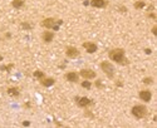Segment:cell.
Returning a JSON list of instances; mask_svg holds the SVG:
<instances>
[{"instance_id":"6da1fadb","label":"cell","mask_w":157,"mask_h":128,"mask_svg":"<svg viewBox=\"0 0 157 128\" xmlns=\"http://www.w3.org/2000/svg\"><path fill=\"white\" fill-rule=\"evenodd\" d=\"M108 56H109L111 60H113L115 63L119 64V66H127V64H130L128 59L126 58L125 49H122V48L111 49V50L108 52Z\"/></svg>"},{"instance_id":"7a4b0ae2","label":"cell","mask_w":157,"mask_h":128,"mask_svg":"<svg viewBox=\"0 0 157 128\" xmlns=\"http://www.w3.org/2000/svg\"><path fill=\"white\" fill-rule=\"evenodd\" d=\"M131 113L133 117H136L137 119H142V118H146L148 116V109L147 107L142 105V104H137V105H133Z\"/></svg>"},{"instance_id":"3957f363","label":"cell","mask_w":157,"mask_h":128,"mask_svg":"<svg viewBox=\"0 0 157 128\" xmlns=\"http://www.w3.org/2000/svg\"><path fill=\"white\" fill-rule=\"evenodd\" d=\"M40 25L45 29H54V30H59V25L57 24V19L54 18H45L40 21Z\"/></svg>"},{"instance_id":"277c9868","label":"cell","mask_w":157,"mask_h":128,"mask_svg":"<svg viewBox=\"0 0 157 128\" xmlns=\"http://www.w3.org/2000/svg\"><path fill=\"white\" fill-rule=\"evenodd\" d=\"M101 69H102V72L109 78V79H112V78L115 77V67L112 66V63L102 62L101 63Z\"/></svg>"},{"instance_id":"5b68a950","label":"cell","mask_w":157,"mask_h":128,"mask_svg":"<svg viewBox=\"0 0 157 128\" xmlns=\"http://www.w3.org/2000/svg\"><path fill=\"white\" fill-rule=\"evenodd\" d=\"M74 99H75L78 107H81V108H87L88 105L93 104V101L88 97H75Z\"/></svg>"},{"instance_id":"8992f818","label":"cell","mask_w":157,"mask_h":128,"mask_svg":"<svg viewBox=\"0 0 157 128\" xmlns=\"http://www.w3.org/2000/svg\"><path fill=\"white\" fill-rule=\"evenodd\" d=\"M79 50L75 48V47H72V45H69L66 48V55L68 56V58L70 59H73V58H77V56H79Z\"/></svg>"},{"instance_id":"52a82bcc","label":"cell","mask_w":157,"mask_h":128,"mask_svg":"<svg viewBox=\"0 0 157 128\" xmlns=\"http://www.w3.org/2000/svg\"><path fill=\"white\" fill-rule=\"evenodd\" d=\"M79 74H81V77H83L84 79H94V78L97 77V74H96V72L94 70H92V69H82L81 72H79Z\"/></svg>"},{"instance_id":"ba28073f","label":"cell","mask_w":157,"mask_h":128,"mask_svg":"<svg viewBox=\"0 0 157 128\" xmlns=\"http://www.w3.org/2000/svg\"><path fill=\"white\" fill-rule=\"evenodd\" d=\"M83 48H84L89 54L96 53L97 49H98L97 44H96V43H93V41H84V43H83Z\"/></svg>"},{"instance_id":"9c48e42d","label":"cell","mask_w":157,"mask_h":128,"mask_svg":"<svg viewBox=\"0 0 157 128\" xmlns=\"http://www.w3.org/2000/svg\"><path fill=\"white\" fill-rule=\"evenodd\" d=\"M138 97L141 101L148 103V102H151V99H152V93H151V90H141L138 93Z\"/></svg>"},{"instance_id":"30bf717a","label":"cell","mask_w":157,"mask_h":128,"mask_svg":"<svg viewBox=\"0 0 157 128\" xmlns=\"http://www.w3.org/2000/svg\"><path fill=\"white\" fill-rule=\"evenodd\" d=\"M42 39L44 43H47V44H49V43H52L53 39H54V33L51 32V30H44L42 34Z\"/></svg>"},{"instance_id":"8fae6325","label":"cell","mask_w":157,"mask_h":128,"mask_svg":"<svg viewBox=\"0 0 157 128\" xmlns=\"http://www.w3.org/2000/svg\"><path fill=\"white\" fill-rule=\"evenodd\" d=\"M64 77H66V79L70 83H77L78 79H79V74L75 73V72H68Z\"/></svg>"},{"instance_id":"7c38bea8","label":"cell","mask_w":157,"mask_h":128,"mask_svg":"<svg viewBox=\"0 0 157 128\" xmlns=\"http://www.w3.org/2000/svg\"><path fill=\"white\" fill-rule=\"evenodd\" d=\"M91 5L93 8H106L108 5L107 0H91Z\"/></svg>"},{"instance_id":"4fadbf2b","label":"cell","mask_w":157,"mask_h":128,"mask_svg":"<svg viewBox=\"0 0 157 128\" xmlns=\"http://www.w3.org/2000/svg\"><path fill=\"white\" fill-rule=\"evenodd\" d=\"M39 82H40V84L43 85V87H52V85L55 83V79H54V78L44 77V78H42V79H39Z\"/></svg>"},{"instance_id":"5bb4252c","label":"cell","mask_w":157,"mask_h":128,"mask_svg":"<svg viewBox=\"0 0 157 128\" xmlns=\"http://www.w3.org/2000/svg\"><path fill=\"white\" fill-rule=\"evenodd\" d=\"M6 92H8V94H9L10 97H14V98H18V97L20 96L19 88H17V87H9Z\"/></svg>"},{"instance_id":"9a60e30c","label":"cell","mask_w":157,"mask_h":128,"mask_svg":"<svg viewBox=\"0 0 157 128\" xmlns=\"http://www.w3.org/2000/svg\"><path fill=\"white\" fill-rule=\"evenodd\" d=\"M24 4H25V0H13L11 2V6L13 8H15V9L23 8Z\"/></svg>"},{"instance_id":"2e32d148","label":"cell","mask_w":157,"mask_h":128,"mask_svg":"<svg viewBox=\"0 0 157 128\" xmlns=\"http://www.w3.org/2000/svg\"><path fill=\"white\" fill-rule=\"evenodd\" d=\"M134 9H137V10H140V9H143L145 6H146V3L145 2H142V0H140V2H136L134 3Z\"/></svg>"},{"instance_id":"e0dca14e","label":"cell","mask_w":157,"mask_h":128,"mask_svg":"<svg viewBox=\"0 0 157 128\" xmlns=\"http://www.w3.org/2000/svg\"><path fill=\"white\" fill-rule=\"evenodd\" d=\"M14 68V64L10 63L8 66H0V70H3V72H10V70Z\"/></svg>"},{"instance_id":"ac0fdd59","label":"cell","mask_w":157,"mask_h":128,"mask_svg":"<svg viewBox=\"0 0 157 128\" xmlns=\"http://www.w3.org/2000/svg\"><path fill=\"white\" fill-rule=\"evenodd\" d=\"M33 75H34L35 78H38V79H42V78H44V77H45L44 72H42V70H35Z\"/></svg>"},{"instance_id":"d6986e66","label":"cell","mask_w":157,"mask_h":128,"mask_svg":"<svg viewBox=\"0 0 157 128\" xmlns=\"http://www.w3.org/2000/svg\"><path fill=\"white\" fill-rule=\"evenodd\" d=\"M142 82H143V84H147V85L153 84V78L152 77H146V78L142 79Z\"/></svg>"},{"instance_id":"ffe728a7","label":"cell","mask_w":157,"mask_h":128,"mask_svg":"<svg viewBox=\"0 0 157 128\" xmlns=\"http://www.w3.org/2000/svg\"><path fill=\"white\" fill-rule=\"evenodd\" d=\"M82 87H83V88H85V89H91V87H92V83H91L88 79H85L84 82H82Z\"/></svg>"},{"instance_id":"44dd1931","label":"cell","mask_w":157,"mask_h":128,"mask_svg":"<svg viewBox=\"0 0 157 128\" xmlns=\"http://www.w3.org/2000/svg\"><path fill=\"white\" fill-rule=\"evenodd\" d=\"M96 87H97L98 89H103V88H104V85L102 84V81H101V79L96 81Z\"/></svg>"},{"instance_id":"7402d4cb","label":"cell","mask_w":157,"mask_h":128,"mask_svg":"<svg viewBox=\"0 0 157 128\" xmlns=\"http://www.w3.org/2000/svg\"><path fill=\"white\" fill-rule=\"evenodd\" d=\"M147 17L149 18V19H153V20H156L157 19V15L155 13H149V14H147Z\"/></svg>"},{"instance_id":"603a6c76","label":"cell","mask_w":157,"mask_h":128,"mask_svg":"<svg viewBox=\"0 0 157 128\" xmlns=\"http://www.w3.org/2000/svg\"><path fill=\"white\" fill-rule=\"evenodd\" d=\"M21 26H23L24 29H32V26L28 24V23H21Z\"/></svg>"},{"instance_id":"cb8c5ba5","label":"cell","mask_w":157,"mask_h":128,"mask_svg":"<svg viewBox=\"0 0 157 128\" xmlns=\"http://www.w3.org/2000/svg\"><path fill=\"white\" fill-rule=\"evenodd\" d=\"M152 34H153V35H157V25H153V26H152Z\"/></svg>"},{"instance_id":"d4e9b609","label":"cell","mask_w":157,"mask_h":128,"mask_svg":"<svg viewBox=\"0 0 157 128\" xmlns=\"http://www.w3.org/2000/svg\"><path fill=\"white\" fill-rule=\"evenodd\" d=\"M119 9H121V11H122V13H126V11H127L126 6H119Z\"/></svg>"},{"instance_id":"484cf974","label":"cell","mask_w":157,"mask_h":128,"mask_svg":"<svg viewBox=\"0 0 157 128\" xmlns=\"http://www.w3.org/2000/svg\"><path fill=\"white\" fill-rule=\"evenodd\" d=\"M145 52H146V54H151V49H146Z\"/></svg>"},{"instance_id":"4316f807","label":"cell","mask_w":157,"mask_h":128,"mask_svg":"<svg viewBox=\"0 0 157 128\" xmlns=\"http://www.w3.org/2000/svg\"><path fill=\"white\" fill-rule=\"evenodd\" d=\"M29 124H30L29 122H23V126H29Z\"/></svg>"},{"instance_id":"83f0119b","label":"cell","mask_w":157,"mask_h":128,"mask_svg":"<svg viewBox=\"0 0 157 128\" xmlns=\"http://www.w3.org/2000/svg\"><path fill=\"white\" fill-rule=\"evenodd\" d=\"M3 60V55H0V62H2Z\"/></svg>"}]
</instances>
